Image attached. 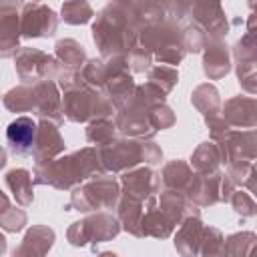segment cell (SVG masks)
<instances>
[{
    "mask_svg": "<svg viewBox=\"0 0 257 257\" xmlns=\"http://www.w3.org/2000/svg\"><path fill=\"white\" fill-rule=\"evenodd\" d=\"M6 137H8V141H10L16 149L28 151V149L32 147V143H34V137H36V124H34L30 118L20 116V118H16V120H12V122L8 124Z\"/></svg>",
    "mask_w": 257,
    "mask_h": 257,
    "instance_id": "cell-1",
    "label": "cell"
}]
</instances>
